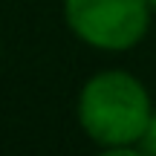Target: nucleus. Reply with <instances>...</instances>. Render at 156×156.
Returning a JSON list of instances; mask_svg holds the SVG:
<instances>
[{
  "mask_svg": "<svg viewBox=\"0 0 156 156\" xmlns=\"http://www.w3.org/2000/svg\"><path fill=\"white\" fill-rule=\"evenodd\" d=\"M147 0H64V20L81 44L98 52H127L151 29Z\"/></svg>",
  "mask_w": 156,
  "mask_h": 156,
  "instance_id": "nucleus-2",
  "label": "nucleus"
},
{
  "mask_svg": "<svg viewBox=\"0 0 156 156\" xmlns=\"http://www.w3.org/2000/svg\"><path fill=\"white\" fill-rule=\"evenodd\" d=\"M136 151H142L147 156H156V110L151 113V119H147V127H145V133H142Z\"/></svg>",
  "mask_w": 156,
  "mask_h": 156,
  "instance_id": "nucleus-3",
  "label": "nucleus"
},
{
  "mask_svg": "<svg viewBox=\"0 0 156 156\" xmlns=\"http://www.w3.org/2000/svg\"><path fill=\"white\" fill-rule=\"evenodd\" d=\"M151 113L145 84L127 69H101L87 78L75 107L84 136L110 153L136 151Z\"/></svg>",
  "mask_w": 156,
  "mask_h": 156,
  "instance_id": "nucleus-1",
  "label": "nucleus"
},
{
  "mask_svg": "<svg viewBox=\"0 0 156 156\" xmlns=\"http://www.w3.org/2000/svg\"><path fill=\"white\" fill-rule=\"evenodd\" d=\"M147 6H151V12H156V0H147Z\"/></svg>",
  "mask_w": 156,
  "mask_h": 156,
  "instance_id": "nucleus-4",
  "label": "nucleus"
}]
</instances>
